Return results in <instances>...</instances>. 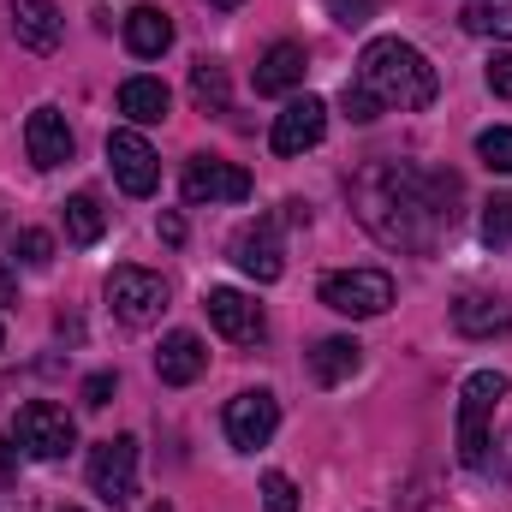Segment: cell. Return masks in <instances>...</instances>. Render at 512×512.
I'll return each mask as SVG.
<instances>
[{
    "instance_id": "obj_31",
    "label": "cell",
    "mask_w": 512,
    "mask_h": 512,
    "mask_svg": "<svg viewBox=\"0 0 512 512\" xmlns=\"http://www.w3.org/2000/svg\"><path fill=\"white\" fill-rule=\"evenodd\" d=\"M114 370H102V376H90V382H84V405H90V411H102V405H108V399H114Z\"/></svg>"
},
{
    "instance_id": "obj_15",
    "label": "cell",
    "mask_w": 512,
    "mask_h": 512,
    "mask_svg": "<svg viewBox=\"0 0 512 512\" xmlns=\"http://www.w3.org/2000/svg\"><path fill=\"white\" fill-rule=\"evenodd\" d=\"M6 18H12V36L30 48V54H54L60 48V6L54 0H12L6 6Z\"/></svg>"
},
{
    "instance_id": "obj_33",
    "label": "cell",
    "mask_w": 512,
    "mask_h": 512,
    "mask_svg": "<svg viewBox=\"0 0 512 512\" xmlns=\"http://www.w3.org/2000/svg\"><path fill=\"white\" fill-rule=\"evenodd\" d=\"M161 239H167V245H179V239H185V221H179V215H167V221H161Z\"/></svg>"
},
{
    "instance_id": "obj_27",
    "label": "cell",
    "mask_w": 512,
    "mask_h": 512,
    "mask_svg": "<svg viewBox=\"0 0 512 512\" xmlns=\"http://www.w3.org/2000/svg\"><path fill=\"white\" fill-rule=\"evenodd\" d=\"M262 512H298V489L286 471H268L262 477Z\"/></svg>"
},
{
    "instance_id": "obj_5",
    "label": "cell",
    "mask_w": 512,
    "mask_h": 512,
    "mask_svg": "<svg viewBox=\"0 0 512 512\" xmlns=\"http://www.w3.org/2000/svg\"><path fill=\"white\" fill-rule=\"evenodd\" d=\"M12 435H18V447L30 453V459H66L72 453V441H78V429H72V417L60 411V405H48V399H30V405H18V417H12Z\"/></svg>"
},
{
    "instance_id": "obj_37",
    "label": "cell",
    "mask_w": 512,
    "mask_h": 512,
    "mask_svg": "<svg viewBox=\"0 0 512 512\" xmlns=\"http://www.w3.org/2000/svg\"><path fill=\"white\" fill-rule=\"evenodd\" d=\"M0 352H6V328H0Z\"/></svg>"
},
{
    "instance_id": "obj_20",
    "label": "cell",
    "mask_w": 512,
    "mask_h": 512,
    "mask_svg": "<svg viewBox=\"0 0 512 512\" xmlns=\"http://www.w3.org/2000/svg\"><path fill=\"white\" fill-rule=\"evenodd\" d=\"M126 48L137 60H161L173 48V18L161 6H131L126 12Z\"/></svg>"
},
{
    "instance_id": "obj_22",
    "label": "cell",
    "mask_w": 512,
    "mask_h": 512,
    "mask_svg": "<svg viewBox=\"0 0 512 512\" xmlns=\"http://www.w3.org/2000/svg\"><path fill=\"white\" fill-rule=\"evenodd\" d=\"M191 102H197L203 114H227V108H233V96H227V66H221V60H197V66H191Z\"/></svg>"
},
{
    "instance_id": "obj_29",
    "label": "cell",
    "mask_w": 512,
    "mask_h": 512,
    "mask_svg": "<svg viewBox=\"0 0 512 512\" xmlns=\"http://www.w3.org/2000/svg\"><path fill=\"white\" fill-rule=\"evenodd\" d=\"M340 102H346V120H358V126L382 120V102H376V96H370L364 84H346V96H340Z\"/></svg>"
},
{
    "instance_id": "obj_12",
    "label": "cell",
    "mask_w": 512,
    "mask_h": 512,
    "mask_svg": "<svg viewBox=\"0 0 512 512\" xmlns=\"http://www.w3.org/2000/svg\"><path fill=\"white\" fill-rule=\"evenodd\" d=\"M203 310H209V322H215L233 346H256V340L268 334L262 304L245 298V292H233V286H209V292H203Z\"/></svg>"
},
{
    "instance_id": "obj_30",
    "label": "cell",
    "mask_w": 512,
    "mask_h": 512,
    "mask_svg": "<svg viewBox=\"0 0 512 512\" xmlns=\"http://www.w3.org/2000/svg\"><path fill=\"white\" fill-rule=\"evenodd\" d=\"M328 12H334V24H346V30L370 24V0H328Z\"/></svg>"
},
{
    "instance_id": "obj_19",
    "label": "cell",
    "mask_w": 512,
    "mask_h": 512,
    "mask_svg": "<svg viewBox=\"0 0 512 512\" xmlns=\"http://www.w3.org/2000/svg\"><path fill=\"white\" fill-rule=\"evenodd\" d=\"M358 364H364V346L352 340V334H328V340H316L310 346V376L322 387H340L358 376Z\"/></svg>"
},
{
    "instance_id": "obj_7",
    "label": "cell",
    "mask_w": 512,
    "mask_h": 512,
    "mask_svg": "<svg viewBox=\"0 0 512 512\" xmlns=\"http://www.w3.org/2000/svg\"><path fill=\"white\" fill-rule=\"evenodd\" d=\"M108 304L126 328H149L167 310V280L149 274V268H114L108 274Z\"/></svg>"
},
{
    "instance_id": "obj_6",
    "label": "cell",
    "mask_w": 512,
    "mask_h": 512,
    "mask_svg": "<svg viewBox=\"0 0 512 512\" xmlns=\"http://www.w3.org/2000/svg\"><path fill=\"white\" fill-rule=\"evenodd\" d=\"M90 489L114 512L137 501V441L131 435H114V441L90 447Z\"/></svg>"
},
{
    "instance_id": "obj_13",
    "label": "cell",
    "mask_w": 512,
    "mask_h": 512,
    "mask_svg": "<svg viewBox=\"0 0 512 512\" xmlns=\"http://www.w3.org/2000/svg\"><path fill=\"white\" fill-rule=\"evenodd\" d=\"M322 131H328V102H316V96H298V102H286L280 108V120H274V155H304V149H316L322 143Z\"/></svg>"
},
{
    "instance_id": "obj_4",
    "label": "cell",
    "mask_w": 512,
    "mask_h": 512,
    "mask_svg": "<svg viewBox=\"0 0 512 512\" xmlns=\"http://www.w3.org/2000/svg\"><path fill=\"white\" fill-rule=\"evenodd\" d=\"M322 304L334 316H358V322L382 316L393 304V274H382V268H340V274L322 280Z\"/></svg>"
},
{
    "instance_id": "obj_32",
    "label": "cell",
    "mask_w": 512,
    "mask_h": 512,
    "mask_svg": "<svg viewBox=\"0 0 512 512\" xmlns=\"http://www.w3.org/2000/svg\"><path fill=\"white\" fill-rule=\"evenodd\" d=\"M489 90L512 102V54H495V60H489Z\"/></svg>"
},
{
    "instance_id": "obj_2",
    "label": "cell",
    "mask_w": 512,
    "mask_h": 512,
    "mask_svg": "<svg viewBox=\"0 0 512 512\" xmlns=\"http://www.w3.org/2000/svg\"><path fill=\"white\" fill-rule=\"evenodd\" d=\"M352 84H364L376 102L387 108H399V114H423L435 96H441V78H435V66L411 48V42H399V36H376L364 54H358V78Z\"/></svg>"
},
{
    "instance_id": "obj_35",
    "label": "cell",
    "mask_w": 512,
    "mask_h": 512,
    "mask_svg": "<svg viewBox=\"0 0 512 512\" xmlns=\"http://www.w3.org/2000/svg\"><path fill=\"white\" fill-rule=\"evenodd\" d=\"M209 6H215V12H239L245 0H209Z\"/></svg>"
},
{
    "instance_id": "obj_16",
    "label": "cell",
    "mask_w": 512,
    "mask_h": 512,
    "mask_svg": "<svg viewBox=\"0 0 512 512\" xmlns=\"http://www.w3.org/2000/svg\"><path fill=\"white\" fill-rule=\"evenodd\" d=\"M203 370H209L203 340H197V334H185V328H173V334L161 340V352H155V376H161L167 387H191Z\"/></svg>"
},
{
    "instance_id": "obj_23",
    "label": "cell",
    "mask_w": 512,
    "mask_h": 512,
    "mask_svg": "<svg viewBox=\"0 0 512 512\" xmlns=\"http://www.w3.org/2000/svg\"><path fill=\"white\" fill-rule=\"evenodd\" d=\"M465 30L471 36H495V42H512V0H465Z\"/></svg>"
},
{
    "instance_id": "obj_14",
    "label": "cell",
    "mask_w": 512,
    "mask_h": 512,
    "mask_svg": "<svg viewBox=\"0 0 512 512\" xmlns=\"http://www.w3.org/2000/svg\"><path fill=\"white\" fill-rule=\"evenodd\" d=\"M24 149H30V161L48 173V167H66L72 161V126H66V114L60 108H36L30 120H24Z\"/></svg>"
},
{
    "instance_id": "obj_18",
    "label": "cell",
    "mask_w": 512,
    "mask_h": 512,
    "mask_svg": "<svg viewBox=\"0 0 512 512\" xmlns=\"http://www.w3.org/2000/svg\"><path fill=\"white\" fill-rule=\"evenodd\" d=\"M304 72H310L304 48H298V42H274V48L256 60V96H292V90L304 84Z\"/></svg>"
},
{
    "instance_id": "obj_21",
    "label": "cell",
    "mask_w": 512,
    "mask_h": 512,
    "mask_svg": "<svg viewBox=\"0 0 512 512\" xmlns=\"http://www.w3.org/2000/svg\"><path fill=\"white\" fill-rule=\"evenodd\" d=\"M167 108H173V96H167L161 78H126L120 84V114H126L131 126H161Z\"/></svg>"
},
{
    "instance_id": "obj_38",
    "label": "cell",
    "mask_w": 512,
    "mask_h": 512,
    "mask_svg": "<svg viewBox=\"0 0 512 512\" xmlns=\"http://www.w3.org/2000/svg\"><path fill=\"white\" fill-rule=\"evenodd\" d=\"M66 512H84V507H66Z\"/></svg>"
},
{
    "instance_id": "obj_26",
    "label": "cell",
    "mask_w": 512,
    "mask_h": 512,
    "mask_svg": "<svg viewBox=\"0 0 512 512\" xmlns=\"http://www.w3.org/2000/svg\"><path fill=\"white\" fill-rule=\"evenodd\" d=\"M477 161L489 167V173H512V126H495L477 137Z\"/></svg>"
},
{
    "instance_id": "obj_17",
    "label": "cell",
    "mask_w": 512,
    "mask_h": 512,
    "mask_svg": "<svg viewBox=\"0 0 512 512\" xmlns=\"http://www.w3.org/2000/svg\"><path fill=\"white\" fill-rule=\"evenodd\" d=\"M453 328L465 340H495V334H512V304L507 298H489V292H465L453 304Z\"/></svg>"
},
{
    "instance_id": "obj_25",
    "label": "cell",
    "mask_w": 512,
    "mask_h": 512,
    "mask_svg": "<svg viewBox=\"0 0 512 512\" xmlns=\"http://www.w3.org/2000/svg\"><path fill=\"white\" fill-rule=\"evenodd\" d=\"M483 245L512 251V197H489L483 203Z\"/></svg>"
},
{
    "instance_id": "obj_34",
    "label": "cell",
    "mask_w": 512,
    "mask_h": 512,
    "mask_svg": "<svg viewBox=\"0 0 512 512\" xmlns=\"http://www.w3.org/2000/svg\"><path fill=\"white\" fill-rule=\"evenodd\" d=\"M0 512H30V501L24 495H0Z\"/></svg>"
},
{
    "instance_id": "obj_8",
    "label": "cell",
    "mask_w": 512,
    "mask_h": 512,
    "mask_svg": "<svg viewBox=\"0 0 512 512\" xmlns=\"http://www.w3.org/2000/svg\"><path fill=\"white\" fill-rule=\"evenodd\" d=\"M227 441L239 447V453H256V447H268L274 441V429H280V399L268 393V387H251V393H239V399H227Z\"/></svg>"
},
{
    "instance_id": "obj_11",
    "label": "cell",
    "mask_w": 512,
    "mask_h": 512,
    "mask_svg": "<svg viewBox=\"0 0 512 512\" xmlns=\"http://www.w3.org/2000/svg\"><path fill=\"white\" fill-rule=\"evenodd\" d=\"M233 262L251 274L256 286H274L280 274H286V251H280V221L274 215H262L251 227H239L233 233Z\"/></svg>"
},
{
    "instance_id": "obj_36",
    "label": "cell",
    "mask_w": 512,
    "mask_h": 512,
    "mask_svg": "<svg viewBox=\"0 0 512 512\" xmlns=\"http://www.w3.org/2000/svg\"><path fill=\"white\" fill-rule=\"evenodd\" d=\"M149 512H173V507H167V501H155V507H149Z\"/></svg>"
},
{
    "instance_id": "obj_10",
    "label": "cell",
    "mask_w": 512,
    "mask_h": 512,
    "mask_svg": "<svg viewBox=\"0 0 512 512\" xmlns=\"http://www.w3.org/2000/svg\"><path fill=\"white\" fill-rule=\"evenodd\" d=\"M108 161H114V179H120L126 197H155V185H161V161H155L149 137H143L137 126H120L114 137H108Z\"/></svg>"
},
{
    "instance_id": "obj_28",
    "label": "cell",
    "mask_w": 512,
    "mask_h": 512,
    "mask_svg": "<svg viewBox=\"0 0 512 512\" xmlns=\"http://www.w3.org/2000/svg\"><path fill=\"white\" fill-rule=\"evenodd\" d=\"M18 262H24V268H48V262H54V239H48V233H42V227H30V233H24V239H18Z\"/></svg>"
},
{
    "instance_id": "obj_1",
    "label": "cell",
    "mask_w": 512,
    "mask_h": 512,
    "mask_svg": "<svg viewBox=\"0 0 512 512\" xmlns=\"http://www.w3.org/2000/svg\"><path fill=\"white\" fill-rule=\"evenodd\" d=\"M459 203V179L453 173H429L417 161H393L376 155L352 173V209L358 221L382 239L387 251H435V239L453 227Z\"/></svg>"
},
{
    "instance_id": "obj_24",
    "label": "cell",
    "mask_w": 512,
    "mask_h": 512,
    "mask_svg": "<svg viewBox=\"0 0 512 512\" xmlns=\"http://www.w3.org/2000/svg\"><path fill=\"white\" fill-rule=\"evenodd\" d=\"M102 227H108L102 203H96L90 191H78V197L66 203V239H72V245H96V239H102Z\"/></svg>"
},
{
    "instance_id": "obj_3",
    "label": "cell",
    "mask_w": 512,
    "mask_h": 512,
    "mask_svg": "<svg viewBox=\"0 0 512 512\" xmlns=\"http://www.w3.org/2000/svg\"><path fill=\"white\" fill-rule=\"evenodd\" d=\"M507 393H512V382L501 370H477L459 387V459L471 471H489V417H495V405Z\"/></svg>"
},
{
    "instance_id": "obj_9",
    "label": "cell",
    "mask_w": 512,
    "mask_h": 512,
    "mask_svg": "<svg viewBox=\"0 0 512 512\" xmlns=\"http://www.w3.org/2000/svg\"><path fill=\"white\" fill-rule=\"evenodd\" d=\"M179 191H185L191 209H203V203H245L251 197V173L233 167V161H221V155H197L185 167V185Z\"/></svg>"
}]
</instances>
